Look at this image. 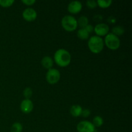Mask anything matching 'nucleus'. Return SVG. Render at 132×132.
I'll return each mask as SVG.
<instances>
[{"label": "nucleus", "mask_w": 132, "mask_h": 132, "mask_svg": "<svg viewBox=\"0 0 132 132\" xmlns=\"http://www.w3.org/2000/svg\"><path fill=\"white\" fill-rule=\"evenodd\" d=\"M54 60L59 67H65L70 63L71 55L65 49L60 48L54 54Z\"/></svg>", "instance_id": "obj_1"}, {"label": "nucleus", "mask_w": 132, "mask_h": 132, "mask_svg": "<svg viewBox=\"0 0 132 132\" xmlns=\"http://www.w3.org/2000/svg\"><path fill=\"white\" fill-rule=\"evenodd\" d=\"M104 40L97 36H92L88 41V46L90 51L94 54H99L104 48Z\"/></svg>", "instance_id": "obj_2"}, {"label": "nucleus", "mask_w": 132, "mask_h": 132, "mask_svg": "<svg viewBox=\"0 0 132 132\" xmlns=\"http://www.w3.org/2000/svg\"><path fill=\"white\" fill-rule=\"evenodd\" d=\"M61 24L63 28L68 32H73L78 27L76 18L69 15H65L62 18Z\"/></svg>", "instance_id": "obj_3"}, {"label": "nucleus", "mask_w": 132, "mask_h": 132, "mask_svg": "<svg viewBox=\"0 0 132 132\" xmlns=\"http://www.w3.org/2000/svg\"><path fill=\"white\" fill-rule=\"evenodd\" d=\"M104 43L108 48L111 50H117L121 45V41L119 37L112 33H108L104 38Z\"/></svg>", "instance_id": "obj_4"}, {"label": "nucleus", "mask_w": 132, "mask_h": 132, "mask_svg": "<svg viewBox=\"0 0 132 132\" xmlns=\"http://www.w3.org/2000/svg\"><path fill=\"white\" fill-rule=\"evenodd\" d=\"M61 73L57 69L50 68L48 70L46 75V79L47 82L51 85H54L58 82L60 80Z\"/></svg>", "instance_id": "obj_5"}, {"label": "nucleus", "mask_w": 132, "mask_h": 132, "mask_svg": "<svg viewBox=\"0 0 132 132\" xmlns=\"http://www.w3.org/2000/svg\"><path fill=\"white\" fill-rule=\"evenodd\" d=\"M78 132H95V127L92 122L88 121H82L77 125Z\"/></svg>", "instance_id": "obj_6"}, {"label": "nucleus", "mask_w": 132, "mask_h": 132, "mask_svg": "<svg viewBox=\"0 0 132 132\" xmlns=\"http://www.w3.org/2000/svg\"><path fill=\"white\" fill-rule=\"evenodd\" d=\"M109 30L110 28L108 25L104 23H101L96 24L94 29V31L96 34L97 36L99 37L106 36L109 32Z\"/></svg>", "instance_id": "obj_7"}, {"label": "nucleus", "mask_w": 132, "mask_h": 132, "mask_svg": "<svg viewBox=\"0 0 132 132\" xmlns=\"http://www.w3.org/2000/svg\"><path fill=\"white\" fill-rule=\"evenodd\" d=\"M23 18L27 21H33L37 18V12L32 8H27L23 12Z\"/></svg>", "instance_id": "obj_8"}, {"label": "nucleus", "mask_w": 132, "mask_h": 132, "mask_svg": "<svg viewBox=\"0 0 132 132\" xmlns=\"http://www.w3.org/2000/svg\"><path fill=\"white\" fill-rule=\"evenodd\" d=\"M20 108L24 113H30L34 108L33 103L30 99H24L21 103Z\"/></svg>", "instance_id": "obj_9"}, {"label": "nucleus", "mask_w": 132, "mask_h": 132, "mask_svg": "<svg viewBox=\"0 0 132 132\" xmlns=\"http://www.w3.org/2000/svg\"><path fill=\"white\" fill-rule=\"evenodd\" d=\"M82 7V3L79 1H72L68 4V10L72 14H77L81 11Z\"/></svg>", "instance_id": "obj_10"}, {"label": "nucleus", "mask_w": 132, "mask_h": 132, "mask_svg": "<svg viewBox=\"0 0 132 132\" xmlns=\"http://www.w3.org/2000/svg\"><path fill=\"white\" fill-rule=\"evenodd\" d=\"M41 64L44 68L49 70L54 65V61L50 56H45L41 60Z\"/></svg>", "instance_id": "obj_11"}, {"label": "nucleus", "mask_w": 132, "mask_h": 132, "mask_svg": "<svg viewBox=\"0 0 132 132\" xmlns=\"http://www.w3.org/2000/svg\"><path fill=\"white\" fill-rule=\"evenodd\" d=\"M82 110V108L81 106L78 104H75V105L72 106L70 112L71 115L73 117H79V116H81Z\"/></svg>", "instance_id": "obj_12"}, {"label": "nucleus", "mask_w": 132, "mask_h": 132, "mask_svg": "<svg viewBox=\"0 0 132 132\" xmlns=\"http://www.w3.org/2000/svg\"><path fill=\"white\" fill-rule=\"evenodd\" d=\"M89 35L90 34L85 29V28H80L77 30V36L79 39L82 40L87 39L89 37Z\"/></svg>", "instance_id": "obj_13"}, {"label": "nucleus", "mask_w": 132, "mask_h": 132, "mask_svg": "<svg viewBox=\"0 0 132 132\" xmlns=\"http://www.w3.org/2000/svg\"><path fill=\"white\" fill-rule=\"evenodd\" d=\"M77 26H79L81 28H84L87 24H88V19L85 15H82L77 20Z\"/></svg>", "instance_id": "obj_14"}, {"label": "nucleus", "mask_w": 132, "mask_h": 132, "mask_svg": "<svg viewBox=\"0 0 132 132\" xmlns=\"http://www.w3.org/2000/svg\"><path fill=\"white\" fill-rule=\"evenodd\" d=\"M112 33L117 36V37H119L120 36H122L125 33V28L122 26H116V27H113V28H112Z\"/></svg>", "instance_id": "obj_15"}, {"label": "nucleus", "mask_w": 132, "mask_h": 132, "mask_svg": "<svg viewBox=\"0 0 132 132\" xmlns=\"http://www.w3.org/2000/svg\"><path fill=\"white\" fill-rule=\"evenodd\" d=\"M112 0H108V1H105V0H98L97 1V6H100V7L105 9V8H108L112 5Z\"/></svg>", "instance_id": "obj_16"}, {"label": "nucleus", "mask_w": 132, "mask_h": 132, "mask_svg": "<svg viewBox=\"0 0 132 132\" xmlns=\"http://www.w3.org/2000/svg\"><path fill=\"white\" fill-rule=\"evenodd\" d=\"M103 123H104V121L101 116H95L93 119L92 124L95 127H100L103 125Z\"/></svg>", "instance_id": "obj_17"}, {"label": "nucleus", "mask_w": 132, "mask_h": 132, "mask_svg": "<svg viewBox=\"0 0 132 132\" xmlns=\"http://www.w3.org/2000/svg\"><path fill=\"white\" fill-rule=\"evenodd\" d=\"M23 130V126L20 122H14L11 126V132H21Z\"/></svg>", "instance_id": "obj_18"}, {"label": "nucleus", "mask_w": 132, "mask_h": 132, "mask_svg": "<svg viewBox=\"0 0 132 132\" xmlns=\"http://www.w3.org/2000/svg\"><path fill=\"white\" fill-rule=\"evenodd\" d=\"M32 93H33V92H32L31 88L27 87L23 91V95L27 99H30V98L32 97Z\"/></svg>", "instance_id": "obj_19"}, {"label": "nucleus", "mask_w": 132, "mask_h": 132, "mask_svg": "<svg viewBox=\"0 0 132 132\" xmlns=\"http://www.w3.org/2000/svg\"><path fill=\"white\" fill-rule=\"evenodd\" d=\"M14 3V0H0V6L3 7H9Z\"/></svg>", "instance_id": "obj_20"}, {"label": "nucleus", "mask_w": 132, "mask_h": 132, "mask_svg": "<svg viewBox=\"0 0 132 132\" xmlns=\"http://www.w3.org/2000/svg\"><path fill=\"white\" fill-rule=\"evenodd\" d=\"M86 3L88 7L90 9H95V8L97 6V1H94V0H88V1H86Z\"/></svg>", "instance_id": "obj_21"}, {"label": "nucleus", "mask_w": 132, "mask_h": 132, "mask_svg": "<svg viewBox=\"0 0 132 132\" xmlns=\"http://www.w3.org/2000/svg\"><path fill=\"white\" fill-rule=\"evenodd\" d=\"M90 113H91V112L89 109H82L81 116L83 117H88L90 116Z\"/></svg>", "instance_id": "obj_22"}, {"label": "nucleus", "mask_w": 132, "mask_h": 132, "mask_svg": "<svg viewBox=\"0 0 132 132\" xmlns=\"http://www.w3.org/2000/svg\"><path fill=\"white\" fill-rule=\"evenodd\" d=\"M84 28H85V29L87 31V32H88L89 34H90V33H92L93 31H94V27H93L92 24H87V25H86V27H85Z\"/></svg>", "instance_id": "obj_23"}, {"label": "nucleus", "mask_w": 132, "mask_h": 132, "mask_svg": "<svg viewBox=\"0 0 132 132\" xmlns=\"http://www.w3.org/2000/svg\"><path fill=\"white\" fill-rule=\"evenodd\" d=\"M36 2L35 0H22V3L27 5H32Z\"/></svg>", "instance_id": "obj_24"}]
</instances>
